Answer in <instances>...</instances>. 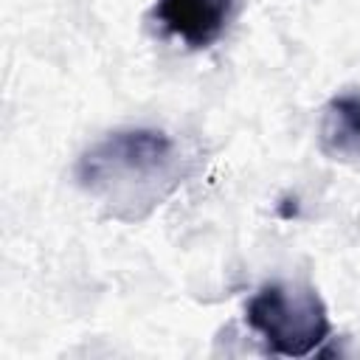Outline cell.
I'll use <instances>...</instances> for the list:
<instances>
[{"mask_svg": "<svg viewBox=\"0 0 360 360\" xmlns=\"http://www.w3.org/2000/svg\"><path fill=\"white\" fill-rule=\"evenodd\" d=\"M174 158V143L160 129H118L90 146L76 163V180L90 188H112L135 177L163 172Z\"/></svg>", "mask_w": 360, "mask_h": 360, "instance_id": "cell-2", "label": "cell"}, {"mask_svg": "<svg viewBox=\"0 0 360 360\" xmlns=\"http://www.w3.org/2000/svg\"><path fill=\"white\" fill-rule=\"evenodd\" d=\"M245 321L273 354L307 357L329 338V315L312 287L267 284L245 307Z\"/></svg>", "mask_w": 360, "mask_h": 360, "instance_id": "cell-1", "label": "cell"}, {"mask_svg": "<svg viewBox=\"0 0 360 360\" xmlns=\"http://www.w3.org/2000/svg\"><path fill=\"white\" fill-rule=\"evenodd\" d=\"M318 141L332 160L360 158V90H346L326 101L321 112Z\"/></svg>", "mask_w": 360, "mask_h": 360, "instance_id": "cell-4", "label": "cell"}, {"mask_svg": "<svg viewBox=\"0 0 360 360\" xmlns=\"http://www.w3.org/2000/svg\"><path fill=\"white\" fill-rule=\"evenodd\" d=\"M233 0H158V22L188 48H205L222 37Z\"/></svg>", "mask_w": 360, "mask_h": 360, "instance_id": "cell-3", "label": "cell"}]
</instances>
